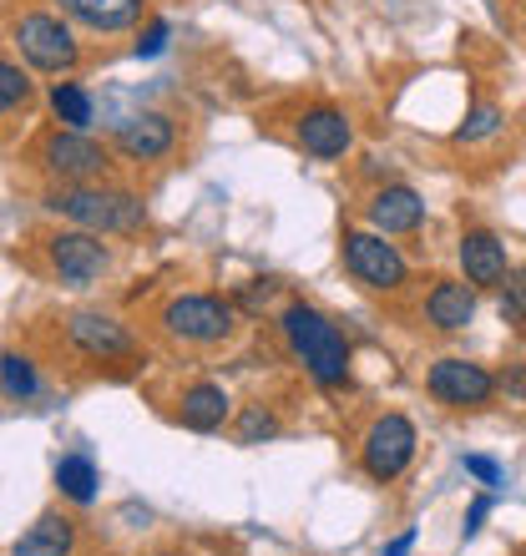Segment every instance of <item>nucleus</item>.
I'll return each instance as SVG.
<instances>
[{"mask_svg":"<svg viewBox=\"0 0 526 556\" xmlns=\"http://www.w3.org/2000/svg\"><path fill=\"white\" fill-rule=\"evenodd\" d=\"M278 324H284V339L293 344V354L304 359V369L324 384V390L350 384V344H345V334H339L335 324L324 319L320 308L289 304Z\"/></svg>","mask_w":526,"mask_h":556,"instance_id":"nucleus-1","label":"nucleus"},{"mask_svg":"<svg viewBox=\"0 0 526 556\" xmlns=\"http://www.w3.org/2000/svg\"><path fill=\"white\" fill-rule=\"evenodd\" d=\"M46 207L61 213V218H72L87 233H137L147 223L142 198L117 188H91V182H66V188H57L46 198Z\"/></svg>","mask_w":526,"mask_h":556,"instance_id":"nucleus-2","label":"nucleus"},{"mask_svg":"<svg viewBox=\"0 0 526 556\" xmlns=\"http://www.w3.org/2000/svg\"><path fill=\"white\" fill-rule=\"evenodd\" d=\"M339 258H345V268H350L365 289H400L405 283V258H400V249L394 243H385V233H365V228H345V238H339Z\"/></svg>","mask_w":526,"mask_h":556,"instance_id":"nucleus-3","label":"nucleus"},{"mask_svg":"<svg viewBox=\"0 0 526 556\" xmlns=\"http://www.w3.org/2000/svg\"><path fill=\"white\" fill-rule=\"evenodd\" d=\"M162 324L173 339H188V344H218L234 329V304L218 299V293H177L173 304L162 308Z\"/></svg>","mask_w":526,"mask_h":556,"instance_id":"nucleus-4","label":"nucleus"},{"mask_svg":"<svg viewBox=\"0 0 526 556\" xmlns=\"http://www.w3.org/2000/svg\"><path fill=\"white\" fill-rule=\"evenodd\" d=\"M11 36H15V46H21V56H26L36 72L61 76V72H72L76 56H82V51H76V36L61 26L57 15H46V11L21 15Z\"/></svg>","mask_w":526,"mask_h":556,"instance_id":"nucleus-5","label":"nucleus"},{"mask_svg":"<svg viewBox=\"0 0 526 556\" xmlns=\"http://www.w3.org/2000/svg\"><path fill=\"white\" fill-rule=\"evenodd\" d=\"M415 460V425L405 420V415H380V420L370 425L365 445H360V466H365L370 481H400L405 476V466Z\"/></svg>","mask_w":526,"mask_h":556,"instance_id":"nucleus-6","label":"nucleus"},{"mask_svg":"<svg viewBox=\"0 0 526 556\" xmlns=\"http://www.w3.org/2000/svg\"><path fill=\"white\" fill-rule=\"evenodd\" d=\"M46 253H51V268L61 274V283H72V289H87V283H97V278L112 268L107 243L97 233H87V228H76V233H57L51 243H46Z\"/></svg>","mask_w":526,"mask_h":556,"instance_id":"nucleus-7","label":"nucleus"},{"mask_svg":"<svg viewBox=\"0 0 526 556\" xmlns=\"http://www.w3.org/2000/svg\"><path fill=\"white\" fill-rule=\"evenodd\" d=\"M425 390H430L440 405L466 410V405H486V400L497 395V375L481 365H471V359H440V365H430V375H425Z\"/></svg>","mask_w":526,"mask_h":556,"instance_id":"nucleus-8","label":"nucleus"},{"mask_svg":"<svg viewBox=\"0 0 526 556\" xmlns=\"http://www.w3.org/2000/svg\"><path fill=\"white\" fill-rule=\"evenodd\" d=\"M41 162H46V173H57L61 182H91V177L107 173V147L91 142L87 132H72V127H66V132L46 137Z\"/></svg>","mask_w":526,"mask_h":556,"instance_id":"nucleus-9","label":"nucleus"},{"mask_svg":"<svg viewBox=\"0 0 526 556\" xmlns=\"http://www.w3.org/2000/svg\"><path fill=\"white\" fill-rule=\"evenodd\" d=\"M112 142H117V152L122 157H132V162H158V157L173 152L177 132H173V122L162 117V112H132V117L117 122Z\"/></svg>","mask_w":526,"mask_h":556,"instance_id":"nucleus-10","label":"nucleus"},{"mask_svg":"<svg viewBox=\"0 0 526 556\" xmlns=\"http://www.w3.org/2000/svg\"><path fill=\"white\" fill-rule=\"evenodd\" d=\"M293 137H299V147H304L309 157L335 162V157L350 152L354 127H350L345 112H335V106H309L304 117H299V127H293Z\"/></svg>","mask_w":526,"mask_h":556,"instance_id":"nucleus-11","label":"nucleus"},{"mask_svg":"<svg viewBox=\"0 0 526 556\" xmlns=\"http://www.w3.org/2000/svg\"><path fill=\"white\" fill-rule=\"evenodd\" d=\"M66 339H72L87 359H102V365L132 354V334L117 319H107V314H72V319H66Z\"/></svg>","mask_w":526,"mask_h":556,"instance_id":"nucleus-12","label":"nucleus"},{"mask_svg":"<svg viewBox=\"0 0 526 556\" xmlns=\"http://www.w3.org/2000/svg\"><path fill=\"white\" fill-rule=\"evenodd\" d=\"M425 223V203L421 192L405 188V182H390L370 198V228L375 233H415Z\"/></svg>","mask_w":526,"mask_h":556,"instance_id":"nucleus-13","label":"nucleus"},{"mask_svg":"<svg viewBox=\"0 0 526 556\" xmlns=\"http://www.w3.org/2000/svg\"><path fill=\"white\" fill-rule=\"evenodd\" d=\"M455 253H461V268H466V283H476V289H497V283H506V243H501L497 233L471 228Z\"/></svg>","mask_w":526,"mask_h":556,"instance_id":"nucleus-14","label":"nucleus"},{"mask_svg":"<svg viewBox=\"0 0 526 556\" xmlns=\"http://www.w3.org/2000/svg\"><path fill=\"white\" fill-rule=\"evenodd\" d=\"M425 314H430V324H436L440 334H461L476 319V293L466 283H455V278H440L436 289H430V299H425Z\"/></svg>","mask_w":526,"mask_h":556,"instance_id":"nucleus-15","label":"nucleus"},{"mask_svg":"<svg viewBox=\"0 0 526 556\" xmlns=\"http://www.w3.org/2000/svg\"><path fill=\"white\" fill-rule=\"evenodd\" d=\"M57 5L91 30H127L142 21V0H57Z\"/></svg>","mask_w":526,"mask_h":556,"instance_id":"nucleus-16","label":"nucleus"},{"mask_svg":"<svg viewBox=\"0 0 526 556\" xmlns=\"http://www.w3.org/2000/svg\"><path fill=\"white\" fill-rule=\"evenodd\" d=\"M72 542H76L72 521L46 511V516H36V527H26V536L11 546V556H72Z\"/></svg>","mask_w":526,"mask_h":556,"instance_id":"nucleus-17","label":"nucleus"},{"mask_svg":"<svg viewBox=\"0 0 526 556\" xmlns=\"http://www.w3.org/2000/svg\"><path fill=\"white\" fill-rule=\"evenodd\" d=\"M177 415H183V425L198 430V435L223 430V420H228V395H223V384H192V390H183Z\"/></svg>","mask_w":526,"mask_h":556,"instance_id":"nucleus-18","label":"nucleus"},{"mask_svg":"<svg viewBox=\"0 0 526 556\" xmlns=\"http://www.w3.org/2000/svg\"><path fill=\"white\" fill-rule=\"evenodd\" d=\"M57 485L61 496L76 501V506H91L97 501V485H102V476H97V466H91V455H61L57 460Z\"/></svg>","mask_w":526,"mask_h":556,"instance_id":"nucleus-19","label":"nucleus"},{"mask_svg":"<svg viewBox=\"0 0 526 556\" xmlns=\"http://www.w3.org/2000/svg\"><path fill=\"white\" fill-rule=\"evenodd\" d=\"M51 112H57L72 132H87L91 117H97V106H91V91L82 81H57L51 87Z\"/></svg>","mask_w":526,"mask_h":556,"instance_id":"nucleus-20","label":"nucleus"},{"mask_svg":"<svg viewBox=\"0 0 526 556\" xmlns=\"http://www.w3.org/2000/svg\"><path fill=\"white\" fill-rule=\"evenodd\" d=\"M0 380H5V400H11V405H26L30 395H36V365H30L26 354H5V359H0Z\"/></svg>","mask_w":526,"mask_h":556,"instance_id":"nucleus-21","label":"nucleus"},{"mask_svg":"<svg viewBox=\"0 0 526 556\" xmlns=\"http://www.w3.org/2000/svg\"><path fill=\"white\" fill-rule=\"evenodd\" d=\"M26 97H30V76L21 72L15 61H5V66H0V106H5V112H21Z\"/></svg>","mask_w":526,"mask_h":556,"instance_id":"nucleus-22","label":"nucleus"},{"mask_svg":"<svg viewBox=\"0 0 526 556\" xmlns=\"http://www.w3.org/2000/svg\"><path fill=\"white\" fill-rule=\"evenodd\" d=\"M501 127V112L497 106H471L466 112V122H461V127H455V142H481V137H491Z\"/></svg>","mask_w":526,"mask_h":556,"instance_id":"nucleus-23","label":"nucleus"},{"mask_svg":"<svg viewBox=\"0 0 526 556\" xmlns=\"http://www.w3.org/2000/svg\"><path fill=\"white\" fill-rule=\"evenodd\" d=\"M268 435H278V420L263 410V405H249L243 420H238V440H243V445H259V440H268Z\"/></svg>","mask_w":526,"mask_h":556,"instance_id":"nucleus-24","label":"nucleus"},{"mask_svg":"<svg viewBox=\"0 0 526 556\" xmlns=\"http://www.w3.org/2000/svg\"><path fill=\"white\" fill-rule=\"evenodd\" d=\"M501 319L506 324H522L526 319V274H516L506 283V299H501Z\"/></svg>","mask_w":526,"mask_h":556,"instance_id":"nucleus-25","label":"nucleus"},{"mask_svg":"<svg viewBox=\"0 0 526 556\" xmlns=\"http://www.w3.org/2000/svg\"><path fill=\"white\" fill-rule=\"evenodd\" d=\"M461 466H466V476H476L481 485H501V466L491 460V455H466Z\"/></svg>","mask_w":526,"mask_h":556,"instance_id":"nucleus-26","label":"nucleus"},{"mask_svg":"<svg viewBox=\"0 0 526 556\" xmlns=\"http://www.w3.org/2000/svg\"><path fill=\"white\" fill-rule=\"evenodd\" d=\"M167 36H173V26H167V21H152V26H147V36L137 41V56H158L162 46H167Z\"/></svg>","mask_w":526,"mask_h":556,"instance_id":"nucleus-27","label":"nucleus"},{"mask_svg":"<svg viewBox=\"0 0 526 556\" xmlns=\"http://www.w3.org/2000/svg\"><path fill=\"white\" fill-rule=\"evenodd\" d=\"M274 289H278L274 278H259L253 289H243V293H238V304H243V308H263V304H268V299H274Z\"/></svg>","mask_w":526,"mask_h":556,"instance_id":"nucleus-28","label":"nucleus"},{"mask_svg":"<svg viewBox=\"0 0 526 556\" xmlns=\"http://www.w3.org/2000/svg\"><path fill=\"white\" fill-rule=\"evenodd\" d=\"M491 506H497V501H491V496H476V501H471L466 527H461V531H466V536H476V531H481V521H486V516H491Z\"/></svg>","mask_w":526,"mask_h":556,"instance_id":"nucleus-29","label":"nucleus"},{"mask_svg":"<svg viewBox=\"0 0 526 556\" xmlns=\"http://www.w3.org/2000/svg\"><path fill=\"white\" fill-rule=\"evenodd\" d=\"M506 395H516V400H526V365H516V369H506Z\"/></svg>","mask_w":526,"mask_h":556,"instance_id":"nucleus-30","label":"nucleus"},{"mask_svg":"<svg viewBox=\"0 0 526 556\" xmlns=\"http://www.w3.org/2000/svg\"><path fill=\"white\" fill-rule=\"evenodd\" d=\"M410 546H415V531H400V536H394L380 556H410Z\"/></svg>","mask_w":526,"mask_h":556,"instance_id":"nucleus-31","label":"nucleus"}]
</instances>
